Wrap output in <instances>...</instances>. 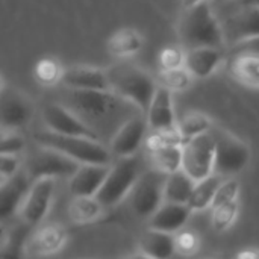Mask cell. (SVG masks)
<instances>
[{
    "label": "cell",
    "mask_w": 259,
    "mask_h": 259,
    "mask_svg": "<svg viewBox=\"0 0 259 259\" xmlns=\"http://www.w3.org/2000/svg\"><path fill=\"white\" fill-rule=\"evenodd\" d=\"M146 114H147V124L150 129H153V132L176 127L178 121L175 117L171 91L158 85V90Z\"/></svg>",
    "instance_id": "obj_18"
},
{
    "label": "cell",
    "mask_w": 259,
    "mask_h": 259,
    "mask_svg": "<svg viewBox=\"0 0 259 259\" xmlns=\"http://www.w3.org/2000/svg\"><path fill=\"white\" fill-rule=\"evenodd\" d=\"M235 259H259V250L258 249H253V247L244 249V250H241L237 255Z\"/></svg>",
    "instance_id": "obj_40"
},
{
    "label": "cell",
    "mask_w": 259,
    "mask_h": 259,
    "mask_svg": "<svg viewBox=\"0 0 259 259\" xmlns=\"http://www.w3.org/2000/svg\"><path fill=\"white\" fill-rule=\"evenodd\" d=\"M153 168L164 173L171 175L182 170V156H184V146H167L158 150L150 152Z\"/></svg>",
    "instance_id": "obj_29"
},
{
    "label": "cell",
    "mask_w": 259,
    "mask_h": 259,
    "mask_svg": "<svg viewBox=\"0 0 259 259\" xmlns=\"http://www.w3.org/2000/svg\"><path fill=\"white\" fill-rule=\"evenodd\" d=\"M108 52L117 58L135 55L143 47V36L131 27L118 29L108 39Z\"/></svg>",
    "instance_id": "obj_25"
},
{
    "label": "cell",
    "mask_w": 259,
    "mask_h": 259,
    "mask_svg": "<svg viewBox=\"0 0 259 259\" xmlns=\"http://www.w3.org/2000/svg\"><path fill=\"white\" fill-rule=\"evenodd\" d=\"M79 165L80 164L56 150L41 147V150L30 159L27 175H30L33 181L41 178H71L79 168Z\"/></svg>",
    "instance_id": "obj_12"
},
{
    "label": "cell",
    "mask_w": 259,
    "mask_h": 259,
    "mask_svg": "<svg viewBox=\"0 0 259 259\" xmlns=\"http://www.w3.org/2000/svg\"><path fill=\"white\" fill-rule=\"evenodd\" d=\"M238 200L217 206L212 209L211 214V226L215 232H225L228 231L238 217Z\"/></svg>",
    "instance_id": "obj_32"
},
{
    "label": "cell",
    "mask_w": 259,
    "mask_h": 259,
    "mask_svg": "<svg viewBox=\"0 0 259 259\" xmlns=\"http://www.w3.org/2000/svg\"><path fill=\"white\" fill-rule=\"evenodd\" d=\"M202 2H205V0H181V5H182V9H188V8H193Z\"/></svg>",
    "instance_id": "obj_41"
},
{
    "label": "cell",
    "mask_w": 259,
    "mask_h": 259,
    "mask_svg": "<svg viewBox=\"0 0 259 259\" xmlns=\"http://www.w3.org/2000/svg\"><path fill=\"white\" fill-rule=\"evenodd\" d=\"M140 176L141 168L135 156L118 159V162L111 165L109 175L96 196L97 200L103 205V208H112L118 205L123 199L131 196Z\"/></svg>",
    "instance_id": "obj_4"
},
{
    "label": "cell",
    "mask_w": 259,
    "mask_h": 259,
    "mask_svg": "<svg viewBox=\"0 0 259 259\" xmlns=\"http://www.w3.org/2000/svg\"><path fill=\"white\" fill-rule=\"evenodd\" d=\"M42 120L47 131L65 135V137H83L97 140V134L91 129L82 117L73 112L70 108L59 103H49L42 109Z\"/></svg>",
    "instance_id": "obj_9"
},
{
    "label": "cell",
    "mask_w": 259,
    "mask_h": 259,
    "mask_svg": "<svg viewBox=\"0 0 259 259\" xmlns=\"http://www.w3.org/2000/svg\"><path fill=\"white\" fill-rule=\"evenodd\" d=\"M246 5H255V6H259V0H244Z\"/></svg>",
    "instance_id": "obj_43"
},
{
    "label": "cell",
    "mask_w": 259,
    "mask_h": 259,
    "mask_svg": "<svg viewBox=\"0 0 259 259\" xmlns=\"http://www.w3.org/2000/svg\"><path fill=\"white\" fill-rule=\"evenodd\" d=\"M232 50L237 55H255L259 56V36H253L249 39H244L235 46H232Z\"/></svg>",
    "instance_id": "obj_39"
},
{
    "label": "cell",
    "mask_w": 259,
    "mask_h": 259,
    "mask_svg": "<svg viewBox=\"0 0 259 259\" xmlns=\"http://www.w3.org/2000/svg\"><path fill=\"white\" fill-rule=\"evenodd\" d=\"M178 131L182 135L184 141H190L193 138H197L200 135H205L211 132L212 129V120L209 115L199 112V111H191L187 112L179 121H178Z\"/></svg>",
    "instance_id": "obj_27"
},
{
    "label": "cell",
    "mask_w": 259,
    "mask_h": 259,
    "mask_svg": "<svg viewBox=\"0 0 259 259\" xmlns=\"http://www.w3.org/2000/svg\"><path fill=\"white\" fill-rule=\"evenodd\" d=\"M64 68L53 58H44L35 65V79L41 85H55L61 82Z\"/></svg>",
    "instance_id": "obj_33"
},
{
    "label": "cell",
    "mask_w": 259,
    "mask_h": 259,
    "mask_svg": "<svg viewBox=\"0 0 259 259\" xmlns=\"http://www.w3.org/2000/svg\"><path fill=\"white\" fill-rule=\"evenodd\" d=\"M103 209L105 208L97 197H73L68 203L67 214L73 225L85 226L99 220Z\"/></svg>",
    "instance_id": "obj_24"
},
{
    "label": "cell",
    "mask_w": 259,
    "mask_h": 259,
    "mask_svg": "<svg viewBox=\"0 0 259 259\" xmlns=\"http://www.w3.org/2000/svg\"><path fill=\"white\" fill-rule=\"evenodd\" d=\"M56 179L41 178L35 179L24 197V202L18 211L21 223L29 228L39 226L52 209L55 200Z\"/></svg>",
    "instance_id": "obj_7"
},
{
    "label": "cell",
    "mask_w": 259,
    "mask_h": 259,
    "mask_svg": "<svg viewBox=\"0 0 259 259\" xmlns=\"http://www.w3.org/2000/svg\"><path fill=\"white\" fill-rule=\"evenodd\" d=\"M193 211L188 205L164 202L162 206L149 219V228L165 234H178L187 225Z\"/></svg>",
    "instance_id": "obj_20"
},
{
    "label": "cell",
    "mask_w": 259,
    "mask_h": 259,
    "mask_svg": "<svg viewBox=\"0 0 259 259\" xmlns=\"http://www.w3.org/2000/svg\"><path fill=\"white\" fill-rule=\"evenodd\" d=\"M26 228H14L2 241V258L0 259H24L26 252Z\"/></svg>",
    "instance_id": "obj_30"
},
{
    "label": "cell",
    "mask_w": 259,
    "mask_h": 259,
    "mask_svg": "<svg viewBox=\"0 0 259 259\" xmlns=\"http://www.w3.org/2000/svg\"><path fill=\"white\" fill-rule=\"evenodd\" d=\"M35 141L39 147L56 150L80 165H109L112 156L111 150L106 149L99 140L83 137H65L50 131H41L35 134Z\"/></svg>",
    "instance_id": "obj_3"
},
{
    "label": "cell",
    "mask_w": 259,
    "mask_h": 259,
    "mask_svg": "<svg viewBox=\"0 0 259 259\" xmlns=\"http://www.w3.org/2000/svg\"><path fill=\"white\" fill-rule=\"evenodd\" d=\"M238 196H240V184H238V181L237 179L223 181L220 188L217 190V194H215V199L212 202L211 209H214L217 206H222V205H226V203H231V202H235V200H238Z\"/></svg>",
    "instance_id": "obj_36"
},
{
    "label": "cell",
    "mask_w": 259,
    "mask_h": 259,
    "mask_svg": "<svg viewBox=\"0 0 259 259\" xmlns=\"http://www.w3.org/2000/svg\"><path fill=\"white\" fill-rule=\"evenodd\" d=\"M202 259H225V258H222V256H208V258H202Z\"/></svg>",
    "instance_id": "obj_44"
},
{
    "label": "cell",
    "mask_w": 259,
    "mask_h": 259,
    "mask_svg": "<svg viewBox=\"0 0 259 259\" xmlns=\"http://www.w3.org/2000/svg\"><path fill=\"white\" fill-rule=\"evenodd\" d=\"M29 179L27 173L20 171L12 179L2 184L0 188V219L6 222L15 212L20 211L24 197L29 191Z\"/></svg>",
    "instance_id": "obj_19"
},
{
    "label": "cell",
    "mask_w": 259,
    "mask_h": 259,
    "mask_svg": "<svg viewBox=\"0 0 259 259\" xmlns=\"http://www.w3.org/2000/svg\"><path fill=\"white\" fill-rule=\"evenodd\" d=\"M217 140L212 132L193 138L184 144L182 170L196 182L215 173Z\"/></svg>",
    "instance_id": "obj_5"
},
{
    "label": "cell",
    "mask_w": 259,
    "mask_h": 259,
    "mask_svg": "<svg viewBox=\"0 0 259 259\" xmlns=\"http://www.w3.org/2000/svg\"><path fill=\"white\" fill-rule=\"evenodd\" d=\"M222 176L220 175H212L206 179H202L196 182L193 196L188 202V206L193 212H200L212 206V202L215 199L217 190L222 185Z\"/></svg>",
    "instance_id": "obj_26"
},
{
    "label": "cell",
    "mask_w": 259,
    "mask_h": 259,
    "mask_svg": "<svg viewBox=\"0 0 259 259\" xmlns=\"http://www.w3.org/2000/svg\"><path fill=\"white\" fill-rule=\"evenodd\" d=\"M223 59L222 49L214 47H197L187 50L184 67L193 77L205 79L211 76Z\"/></svg>",
    "instance_id": "obj_21"
},
{
    "label": "cell",
    "mask_w": 259,
    "mask_h": 259,
    "mask_svg": "<svg viewBox=\"0 0 259 259\" xmlns=\"http://www.w3.org/2000/svg\"><path fill=\"white\" fill-rule=\"evenodd\" d=\"M176 253L182 256H193L200 250L202 241L197 232L191 229H182L175 235Z\"/></svg>",
    "instance_id": "obj_34"
},
{
    "label": "cell",
    "mask_w": 259,
    "mask_h": 259,
    "mask_svg": "<svg viewBox=\"0 0 259 259\" xmlns=\"http://www.w3.org/2000/svg\"><path fill=\"white\" fill-rule=\"evenodd\" d=\"M225 39L235 46L244 39L259 36V6L246 5L231 14L222 24Z\"/></svg>",
    "instance_id": "obj_14"
},
{
    "label": "cell",
    "mask_w": 259,
    "mask_h": 259,
    "mask_svg": "<svg viewBox=\"0 0 259 259\" xmlns=\"http://www.w3.org/2000/svg\"><path fill=\"white\" fill-rule=\"evenodd\" d=\"M61 83L77 91H109L105 68L91 65H73L64 68Z\"/></svg>",
    "instance_id": "obj_16"
},
{
    "label": "cell",
    "mask_w": 259,
    "mask_h": 259,
    "mask_svg": "<svg viewBox=\"0 0 259 259\" xmlns=\"http://www.w3.org/2000/svg\"><path fill=\"white\" fill-rule=\"evenodd\" d=\"M33 115L32 100L15 88L2 87L0 120L3 131H15L26 126Z\"/></svg>",
    "instance_id": "obj_11"
},
{
    "label": "cell",
    "mask_w": 259,
    "mask_h": 259,
    "mask_svg": "<svg viewBox=\"0 0 259 259\" xmlns=\"http://www.w3.org/2000/svg\"><path fill=\"white\" fill-rule=\"evenodd\" d=\"M111 165L83 164L70 178V193L73 197H96L103 187Z\"/></svg>",
    "instance_id": "obj_17"
},
{
    "label": "cell",
    "mask_w": 259,
    "mask_h": 259,
    "mask_svg": "<svg viewBox=\"0 0 259 259\" xmlns=\"http://www.w3.org/2000/svg\"><path fill=\"white\" fill-rule=\"evenodd\" d=\"M194 187H196V181L191 176H188L184 170L171 173L167 176V181H165L164 202L188 205L193 196Z\"/></svg>",
    "instance_id": "obj_23"
},
{
    "label": "cell",
    "mask_w": 259,
    "mask_h": 259,
    "mask_svg": "<svg viewBox=\"0 0 259 259\" xmlns=\"http://www.w3.org/2000/svg\"><path fill=\"white\" fill-rule=\"evenodd\" d=\"M138 252L152 259H171L176 253L175 235L149 228L138 241Z\"/></svg>",
    "instance_id": "obj_22"
},
{
    "label": "cell",
    "mask_w": 259,
    "mask_h": 259,
    "mask_svg": "<svg viewBox=\"0 0 259 259\" xmlns=\"http://www.w3.org/2000/svg\"><path fill=\"white\" fill-rule=\"evenodd\" d=\"M214 137L217 140L215 175L228 176L241 171L250 161L249 146L226 131H220Z\"/></svg>",
    "instance_id": "obj_8"
},
{
    "label": "cell",
    "mask_w": 259,
    "mask_h": 259,
    "mask_svg": "<svg viewBox=\"0 0 259 259\" xmlns=\"http://www.w3.org/2000/svg\"><path fill=\"white\" fill-rule=\"evenodd\" d=\"M167 176L168 175H164L155 168L140 176L129 196L131 206L137 215L150 219L162 206Z\"/></svg>",
    "instance_id": "obj_6"
},
{
    "label": "cell",
    "mask_w": 259,
    "mask_h": 259,
    "mask_svg": "<svg viewBox=\"0 0 259 259\" xmlns=\"http://www.w3.org/2000/svg\"><path fill=\"white\" fill-rule=\"evenodd\" d=\"M68 91V102L71 105L70 109L77 115L80 114L93 120L103 118L108 114H112L118 105V100H123L111 91Z\"/></svg>",
    "instance_id": "obj_10"
},
{
    "label": "cell",
    "mask_w": 259,
    "mask_h": 259,
    "mask_svg": "<svg viewBox=\"0 0 259 259\" xmlns=\"http://www.w3.org/2000/svg\"><path fill=\"white\" fill-rule=\"evenodd\" d=\"M105 73L111 93L147 112L158 85L146 70L134 62L121 61L106 67Z\"/></svg>",
    "instance_id": "obj_1"
},
{
    "label": "cell",
    "mask_w": 259,
    "mask_h": 259,
    "mask_svg": "<svg viewBox=\"0 0 259 259\" xmlns=\"http://www.w3.org/2000/svg\"><path fill=\"white\" fill-rule=\"evenodd\" d=\"M120 259H152V258H149V256L143 255L141 252H138V253H132V255H127V256H123V258H120Z\"/></svg>",
    "instance_id": "obj_42"
},
{
    "label": "cell",
    "mask_w": 259,
    "mask_h": 259,
    "mask_svg": "<svg viewBox=\"0 0 259 259\" xmlns=\"http://www.w3.org/2000/svg\"><path fill=\"white\" fill-rule=\"evenodd\" d=\"M191 74L185 67L173 68V70H159L158 71V82L159 87L173 91H184L191 85Z\"/></svg>",
    "instance_id": "obj_31"
},
{
    "label": "cell",
    "mask_w": 259,
    "mask_h": 259,
    "mask_svg": "<svg viewBox=\"0 0 259 259\" xmlns=\"http://www.w3.org/2000/svg\"><path fill=\"white\" fill-rule=\"evenodd\" d=\"M20 170V158L17 155H2L0 156V178L2 184L12 179L18 175Z\"/></svg>",
    "instance_id": "obj_38"
},
{
    "label": "cell",
    "mask_w": 259,
    "mask_h": 259,
    "mask_svg": "<svg viewBox=\"0 0 259 259\" xmlns=\"http://www.w3.org/2000/svg\"><path fill=\"white\" fill-rule=\"evenodd\" d=\"M231 71L238 82L259 88V56L237 55L232 61Z\"/></svg>",
    "instance_id": "obj_28"
},
{
    "label": "cell",
    "mask_w": 259,
    "mask_h": 259,
    "mask_svg": "<svg viewBox=\"0 0 259 259\" xmlns=\"http://www.w3.org/2000/svg\"><path fill=\"white\" fill-rule=\"evenodd\" d=\"M178 33L185 50L197 47L222 49L226 44L222 23L214 15L209 0L182 11Z\"/></svg>",
    "instance_id": "obj_2"
},
{
    "label": "cell",
    "mask_w": 259,
    "mask_h": 259,
    "mask_svg": "<svg viewBox=\"0 0 259 259\" xmlns=\"http://www.w3.org/2000/svg\"><path fill=\"white\" fill-rule=\"evenodd\" d=\"M24 149V140L15 131H3L0 153L2 155H20Z\"/></svg>",
    "instance_id": "obj_37"
},
{
    "label": "cell",
    "mask_w": 259,
    "mask_h": 259,
    "mask_svg": "<svg viewBox=\"0 0 259 259\" xmlns=\"http://www.w3.org/2000/svg\"><path fill=\"white\" fill-rule=\"evenodd\" d=\"M185 53L187 50L179 46H170L165 47L159 53V65L162 70H173L181 68L185 64Z\"/></svg>",
    "instance_id": "obj_35"
},
{
    "label": "cell",
    "mask_w": 259,
    "mask_h": 259,
    "mask_svg": "<svg viewBox=\"0 0 259 259\" xmlns=\"http://www.w3.org/2000/svg\"><path fill=\"white\" fill-rule=\"evenodd\" d=\"M68 243V231L55 223L39 226L27 240L26 252L32 258H47L59 253Z\"/></svg>",
    "instance_id": "obj_13"
},
{
    "label": "cell",
    "mask_w": 259,
    "mask_h": 259,
    "mask_svg": "<svg viewBox=\"0 0 259 259\" xmlns=\"http://www.w3.org/2000/svg\"><path fill=\"white\" fill-rule=\"evenodd\" d=\"M147 126V121H144L140 117L129 118L126 123L120 126V129L112 137L109 147L111 153L115 155L118 159L134 156L144 141Z\"/></svg>",
    "instance_id": "obj_15"
}]
</instances>
